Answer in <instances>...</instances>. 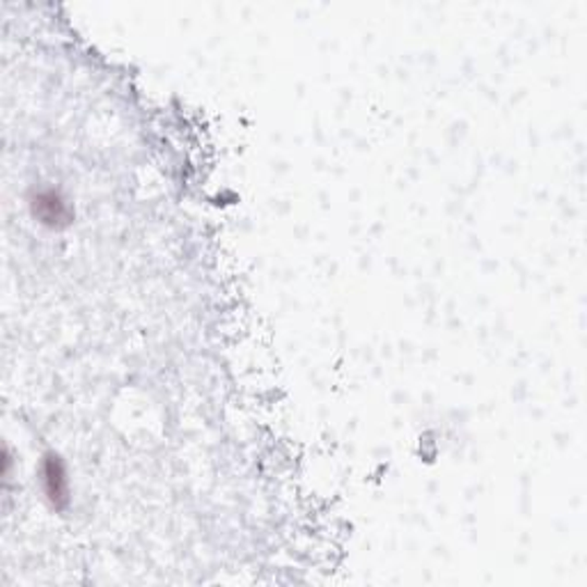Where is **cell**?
<instances>
[{"label":"cell","mask_w":587,"mask_h":587,"mask_svg":"<svg viewBox=\"0 0 587 587\" xmlns=\"http://www.w3.org/2000/svg\"><path fill=\"white\" fill-rule=\"evenodd\" d=\"M28 207H30V216L41 228L62 230V228H70L74 221V209L70 200L64 198L62 191L53 186L35 188L28 198Z\"/></svg>","instance_id":"obj_1"},{"label":"cell","mask_w":587,"mask_h":587,"mask_svg":"<svg viewBox=\"0 0 587 587\" xmlns=\"http://www.w3.org/2000/svg\"><path fill=\"white\" fill-rule=\"evenodd\" d=\"M39 485L45 491L47 503L56 512H64L72 505V482L68 464L56 452H47L39 464Z\"/></svg>","instance_id":"obj_2"}]
</instances>
